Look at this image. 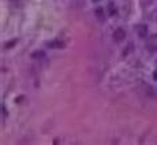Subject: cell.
<instances>
[{"mask_svg":"<svg viewBox=\"0 0 157 145\" xmlns=\"http://www.w3.org/2000/svg\"><path fill=\"white\" fill-rule=\"evenodd\" d=\"M16 43H17L16 39H13V40H11V41H8V43H6V48H12L13 44H16Z\"/></svg>","mask_w":157,"mask_h":145,"instance_id":"obj_10","label":"cell"},{"mask_svg":"<svg viewBox=\"0 0 157 145\" xmlns=\"http://www.w3.org/2000/svg\"><path fill=\"white\" fill-rule=\"evenodd\" d=\"M108 10H109V15H111V16H113V15H116V12H117L116 6L113 4V3H109V4H108Z\"/></svg>","mask_w":157,"mask_h":145,"instance_id":"obj_9","label":"cell"},{"mask_svg":"<svg viewBox=\"0 0 157 145\" xmlns=\"http://www.w3.org/2000/svg\"><path fill=\"white\" fill-rule=\"evenodd\" d=\"M135 29H136V32H137V35H139L140 39H144V37L148 35V27L145 25V24H139V25H136Z\"/></svg>","mask_w":157,"mask_h":145,"instance_id":"obj_3","label":"cell"},{"mask_svg":"<svg viewBox=\"0 0 157 145\" xmlns=\"http://www.w3.org/2000/svg\"><path fill=\"white\" fill-rule=\"evenodd\" d=\"M153 79H155V80H157V69L155 71V72H153Z\"/></svg>","mask_w":157,"mask_h":145,"instance_id":"obj_11","label":"cell"},{"mask_svg":"<svg viewBox=\"0 0 157 145\" xmlns=\"http://www.w3.org/2000/svg\"><path fill=\"white\" fill-rule=\"evenodd\" d=\"M31 56H32V59H35V60H37V59L40 60V59H43L45 56V53L43 52V51H36V52H33Z\"/></svg>","mask_w":157,"mask_h":145,"instance_id":"obj_8","label":"cell"},{"mask_svg":"<svg viewBox=\"0 0 157 145\" xmlns=\"http://www.w3.org/2000/svg\"><path fill=\"white\" fill-rule=\"evenodd\" d=\"M147 49L149 52H157V33L149 36L147 41Z\"/></svg>","mask_w":157,"mask_h":145,"instance_id":"obj_1","label":"cell"},{"mask_svg":"<svg viewBox=\"0 0 157 145\" xmlns=\"http://www.w3.org/2000/svg\"><path fill=\"white\" fill-rule=\"evenodd\" d=\"M127 36V32H125L124 28H117L115 32H113V40L116 43H121Z\"/></svg>","mask_w":157,"mask_h":145,"instance_id":"obj_2","label":"cell"},{"mask_svg":"<svg viewBox=\"0 0 157 145\" xmlns=\"http://www.w3.org/2000/svg\"><path fill=\"white\" fill-rule=\"evenodd\" d=\"M145 91H147V96L151 99H157V92L155 91V88L151 85H145Z\"/></svg>","mask_w":157,"mask_h":145,"instance_id":"obj_5","label":"cell"},{"mask_svg":"<svg viewBox=\"0 0 157 145\" xmlns=\"http://www.w3.org/2000/svg\"><path fill=\"white\" fill-rule=\"evenodd\" d=\"M132 51H133V44H132V43H129V44L125 47L124 51H123V56H124V57H127L128 55L132 52Z\"/></svg>","mask_w":157,"mask_h":145,"instance_id":"obj_7","label":"cell"},{"mask_svg":"<svg viewBox=\"0 0 157 145\" xmlns=\"http://www.w3.org/2000/svg\"><path fill=\"white\" fill-rule=\"evenodd\" d=\"M95 16L97 17V20L99 21H104L105 17H104V10L101 8V7H99V8L95 10Z\"/></svg>","mask_w":157,"mask_h":145,"instance_id":"obj_6","label":"cell"},{"mask_svg":"<svg viewBox=\"0 0 157 145\" xmlns=\"http://www.w3.org/2000/svg\"><path fill=\"white\" fill-rule=\"evenodd\" d=\"M93 3H99V2H101V0H92Z\"/></svg>","mask_w":157,"mask_h":145,"instance_id":"obj_12","label":"cell"},{"mask_svg":"<svg viewBox=\"0 0 157 145\" xmlns=\"http://www.w3.org/2000/svg\"><path fill=\"white\" fill-rule=\"evenodd\" d=\"M47 47L51 49H61V48H64L65 44H64V41H60V40H53V41H48L47 43Z\"/></svg>","mask_w":157,"mask_h":145,"instance_id":"obj_4","label":"cell"}]
</instances>
